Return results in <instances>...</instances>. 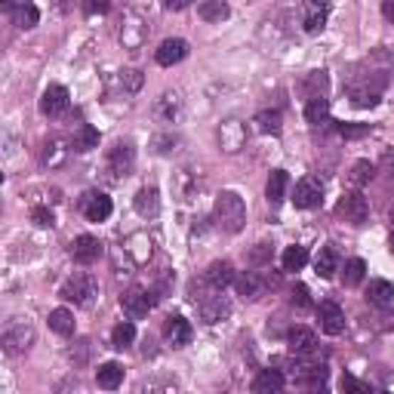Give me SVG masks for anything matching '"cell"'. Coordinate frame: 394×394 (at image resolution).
I'll return each instance as SVG.
<instances>
[{"label": "cell", "instance_id": "obj_1", "mask_svg": "<svg viewBox=\"0 0 394 394\" xmlns=\"http://www.w3.org/2000/svg\"><path fill=\"white\" fill-rule=\"evenodd\" d=\"M213 215H215V225L228 234H238L243 225H247V203L238 191H222L215 197V206H213Z\"/></svg>", "mask_w": 394, "mask_h": 394}, {"label": "cell", "instance_id": "obj_2", "mask_svg": "<svg viewBox=\"0 0 394 394\" xmlns=\"http://www.w3.org/2000/svg\"><path fill=\"white\" fill-rule=\"evenodd\" d=\"M4 351L9 358H18V354H25L28 348L34 345V326L28 317H13L6 326H4Z\"/></svg>", "mask_w": 394, "mask_h": 394}, {"label": "cell", "instance_id": "obj_3", "mask_svg": "<svg viewBox=\"0 0 394 394\" xmlns=\"http://www.w3.org/2000/svg\"><path fill=\"white\" fill-rule=\"evenodd\" d=\"M148 41V22L139 13H127L124 22H120V43L127 50H139Z\"/></svg>", "mask_w": 394, "mask_h": 394}, {"label": "cell", "instance_id": "obj_4", "mask_svg": "<svg viewBox=\"0 0 394 394\" xmlns=\"http://www.w3.org/2000/svg\"><path fill=\"white\" fill-rule=\"evenodd\" d=\"M154 299L157 296H151V293H145V289L133 287V289H127V293L120 296V308H124V314L129 317V321H142V317L148 314V308L154 305Z\"/></svg>", "mask_w": 394, "mask_h": 394}, {"label": "cell", "instance_id": "obj_5", "mask_svg": "<svg viewBox=\"0 0 394 394\" xmlns=\"http://www.w3.org/2000/svg\"><path fill=\"white\" fill-rule=\"evenodd\" d=\"M326 18H330V0H302V25L308 34L324 31Z\"/></svg>", "mask_w": 394, "mask_h": 394}, {"label": "cell", "instance_id": "obj_6", "mask_svg": "<svg viewBox=\"0 0 394 394\" xmlns=\"http://www.w3.org/2000/svg\"><path fill=\"white\" fill-rule=\"evenodd\" d=\"M92 296H96V284L87 275H74L62 284V299H68L74 305H87Z\"/></svg>", "mask_w": 394, "mask_h": 394}, {"label": "cell", "instance_id": "obj_7", "mask_svg": "<svg viewBox=\"0 0 394 394\" xmlns=\"http://www.w3.org/2000/svg\"><path fill=\"white\" fill-rule=\"evenodd\" d=\"M339 215H345V222H351V225H363L370 215V201L361 191H348L339 201Z\"/></svg>", "mask_w": 394, "mask_h": 394}, {"label": "cell", "instance_id": "obj_8", "mask_svg": "<svg viewBox=\"0 0 394 394\" xmlns=\"http://www.w3.org/2000/svg\"><path fill=\"white\" fill-rule=\"evenodd\" d=\"M194 305H197V314H201L203 324H219L231 314V302L225 296H203V299H197Z\"/></svg>", "mask_w": 394, "mask_h": 394}, {"label": "cell", "instance_id": "obj_9", "mask_svg": "<svg viewBox=\"0 0 394 394\" xmlns=\"http://www.w3.org/2000/svg\"><path fill=\"white\" fill-rule=\"evenodd\" d=\"M219 145H222V151H228V154H238L243 145H247V127L240 124V120H222V127H219Z\"/></svg>", "mask_w": 394, "mask_h": 394}, {"label": "cell", "instance_id": "obj_10", "mask_svg": "<svg viewBox=\"0 0 394 394\" xmlns=\"http://www.w3.org/2000/svg\"><path fill=\"white\" fill-rule=\"evenodd\" d=\"M324 201V188L317 179H299L296 182V191H293V203L299 206V210H314V206H321Z\"/></svg>", "mask_w": 394, "mask_h": 394}, {"label": "cell", "instance_id": "obj_11", "mask_svg": "<svg viewBox=\"0 0 394 394\" xmlns=\"http://www.w3.org/2000/svg\"><path fill=\"white\" fill-rule=\"evenodd\" d=\"M80 213L87 215L90 222H105L111 215V197L102 191H87L80 197Z\"/></svg>", "mask_w": 394, "mask_h": 394}, {"label": "cell", "instance_id": "obj_12", "mask_svg": "<svg viewBox=\"0 0 394 394\" xmlns=\"http://www.w3.org/2000/svg\"><path fill=\"white\" fill-rule=\"evenodd\" d=\"M68 90L59 87V83H53V87H46L43 90V96H41V111L46 117H62L65 111H68Z\"/></svg>", "mask_w": 394, "mask_h": 394}, {"label": "cell", "instance_id": "obj_13", "mask_svg": "<svg viewBox=\"0 0 394 394\" xmlns=\"http://www.w3.org/2000/svg\"><path fill=\"white\" fill-rule=\"evenodd\" d=\"M71 256L74 262H80V265H92V262L102 259V243L99 238H92V234H80V238L71 240Z\"/></svg>", "mask_w": 394, "mask_h": 394}, {"label": "cell", "instance_id": "obj_14", "mask_svg": "<svg viewBox=\"0 0 394 394\" xmlns=\"http://www.w3.org/2000/svg\"><path fill=\"white\" fill-rule=\"evenodd\" d=\"M133 164H136V148H133V142H117L108 151V170L115 173V176H129Z\"/></svg>", "mask_w": 394, "mask_h": 394}, {"label": "cell", "instance_id": "obj_15", "mask_svg": "<svg viewBox=\"0 0 394 394\" xmlns=\"http://www.w3.org/2000/svg\"><path fill=\"white\" fill-rule=\"evenodd\" d=\"M154 120L157 124H176L182 117V99L179 92H164L161 99H154Z\"/></svg>", "mask_w": 394, "mask_h": 394}, {"label": "cell", "instance_id": "obj_16", "mask_svg": "<svg viewBox=\"0 0 394 394\" xmlns=\"http://www.w3.org/2000/svg\"><path fill=\"white\" fill-rule=\"evenodd\" d=\"M287 342H289V351L299 354V358H314V351H317L314 333L305 330V326H293V330L287 333Z\"/></svg>", "mask_w": 394, "mask_h": 394}, {"label": "cell", "instance_id": "obj_17", "mask_svg": "<svg viewBox=\"0 0 394 394\" xmlns=\"http://www.w3.org/2000/svg\"><path fill=\"white\" fill-rule=\"evenodd\" d=\"M164 336H166V342L173 345V348H185V345L191 342V336H194V330H191V324L185 321V317H166V326H164Z\"/></svg>", "mask_w": 394, "mask_h": 394}, {"label": "cell", "instance_id": "obj_18", "mask_svg": "<svg viewBox=\"0 0 394 394\" xmlns=\"http://www.w3.org/2000/svg\"><path fill=\"white\" fill-rule=\"evenodd\" d=\"M185 55H188V43H185L182 37H170V41H164L161 46H157L154 59H157V65H164V68H170V65L182 62Z\"/></svg>", "mask_w": 394, "mask_h": 394}, {"label": "cell", "instance_id": "obj_19", "mask_svg": "<svg viewBox=\"0 0 394 394\" xmlns=\"http://www.w3.org/2000/svg\"><path fill=\"white\" fill-rule=\"evenodd\" d=\"M317 314H321V330L326 336H339L345 330V314H342V308L336 302H321Z\"/></svg>", "mask_w": 394, "mask_h": 394}, {"label": "cell", "instance_id": "obj_20", "mask_svg": "<svg viewBox=\"0 0 394 394\" xmlns=\"http://www.w3.org/2000/svg\"><path fill=\"white\" fill-rule=\"evenodd\" d=\"M206 284H210L213 289H225L228 284H234V265L228 259H215V262H210V268H206Z\"/></svg>", "mask_w": 394, "mask_h": 394}, {"label": "cell", "instance_id": "obj_21", "mask_svg": "<svg viewBox=\"0 0 394 394\" xmlns=\"http://www.w3.org/2000/svg\"><path fill=\"white\" fill-rule=\"evenodd\" d=\"M133 203H136V213L148 219V215H157V210H161V194H157L154 185H145V188H139Z\"/></svg>", "mask_w": 394, "mask_h": 394}, {"label": "cell", "instance_id": "obj_22", "mask_svg": "<svg viewBox=\"0 0 394 394\" xmlns=\"http://www.w3.org/2000/svg\"><path fill=\"white\" fill-rule=\"evenodd\" d=\"M127 252L133 256L136 265H145L148 259H151V238L148 234H129V240H127Z\"/></svg>", "mask_w": 394, "mask_h": 394}, {"label": "cell", "instance_id": "obj_23", "mask_svg": "<svg viewBox=\"0 0 394 394\" xmlns=\"http://www.w3.org/2000/svg\"><path fill=\"white\" fill-rule=\"evenodd\" d=\"M234 287H238V293L243 299H259L262 296V277L256 275V271H240L238 277H234Z\"/></svg>", "mask_w": 394, "mask_h": 394}, {"label": "cell", "instance_id": "obj_24", "mask_svg": "<svg viewBox=\"0 0 394 394\" xmlns=\"http://www.w3.org/2000/svg\"><path fill=\"white\" fill-rule=\"evenodd\" d=\"M287 185H289V176L287 170H275L268 176V185H265V197H268V203H284V197H287Z\"/></svg>", "mask_w": 394, "mask_h": 394}, {"label": "cell", "instance_id": "obj_25", "mask_svg": "<svg viewBox=\"0 0 394 394\" xmlns=\"http://www.w3.org/2000/svg\"><path fill=\"white\" fill-rule=\"evenodd\" d=\"M284 388V373L280 370H262L256 379H252V391L256 394H271Z\"/></svg>", "mask_w": 394, "mask_h": 394}, {"label": "cell", "instance_id": "obj_26", "mask_svg": "<svg viewBox=\"0 0 394 394\" xmlns=\"http://www.w3.org/2000/svg\"><path fill=\"white\" fill-rule=\"evenodd\" d=\"M96 382H99V388H108V391H115L120 382H124V367L120 363H102V367L96 370Z\"/></svg>", "mask_w": 394, "mask_h": 394}, {"label": "cell", "instance_id": "obj_27", "mask_svg": "<svg viewBox=\"0 0 394 394\" xmlns=\"http://www.w3.org/2000/svg\"><path fill=\"white\" fill-rule=\"evenodd\" d=\"M314 271L324 280H330L336 271H339V259H336V250L333 247H321V252H317V259H314Z\"/></svg>", "mask_w": 394, "mask_h": 394}, {"label": "cell", "instance_id": "obj_28", "mask_svg": "<svg viewBox=\"0 0 394 394\" xmlns=\"http://www.w3.org/2000/svg\"><path fill=\"white\" fill-rule=\"evenodd\" d=\"M391 299H394V287L388 284V280H370V287H367V302L388 308Z\"/></svg>", "mask_w": 394, "mask_h": 394}, {"label": "cell", "instance_id": "obj_29", "mask_svg": "<svg viewBox=\"0 0 394 394\" xmlns=\"http://www.w3.org/2000/svg\"><path fill=\"white\" fill-rule=\"evenodd\" d=\"M228 4L225 0H203L201 6H197V16L203 18V22H225L228 18Z\"/></svg>", "mask_w": 394, "mask_h": 394}, {"label": "cell", "instance_id": "obj_30", "mask_svg": "<svg viewBox=\"0 0 394 394\" xmlns=\"http://www.w3.org/2000/svg\"><path fill=\"white\" fill-rule=\"evenodd\" d=\"M326 115H330V102H326V96H314V99H308V105H305V120L312 127H321Z\"/></svg>", "mask_w": 394, "mask_h": 394}, {"label": "cell", "instance_id": "obj_31", "mask_svg": "<svg viewBox=\"0 0 394 394\" xmlns=\"http://www.w3.org/2000/svg\"><path fill=\"white\" fill-rule=\"evenodd\" d=\"M50 330L59 336H74V314L68 308H53L50 312Z\"/></svg>", "mask_w": 394, "mask_h": 394}, {"label": "cell", "instance_id": "obj_32", "mask_svg": "<svg viewBox=\"0 0 394 394\" xmlns=\"http://www.w3.org/2000/svg\"><path fill=\"white\" fill-rule=\"evenodd\" d=\"M71 148H74V151H92V148H99V129H92V127L83 124L78 133H74Z\"/></svg>", "mask_w": 394, "mask_h": 394}, {"label": "cell", "instance_id": "obj_33", "mask_svg": "<svg viewBox=\"0 0 394 394\" xmlns=\"http://www.w3.org/2000/svg\"><path fill=\"white\" fill-rule=\"evenodd\" d=\"M284 271H302L305 268V262H308V250L305 247H299V243H293V247H287L284 250Z\"/></svg>", "mask_w": 394, "mask_h": 394}, {"label": "cell", "instance_id": "obj_34", "mask_svg": "<svg viewBox=\"0 0 394 394\" xmlns=\"http://www.w3.org/2000/svg\"><path fill=\"white\" fill-rule=\"evenodd\" d=\"M256 127L262 129V133L277 136L280 129H284V117H280V111H259V115H256Z\"/></svg>", "mask_w": 394, "mask_h": 394}, {"label": "cell", "instance_id": "obj_35", "mask_svg": "<svg viewBox=\"0 0 394 394\" xmlns=\"http://www.w3.org/2000/svg\"><path fill=\"white\" fill-rule=\"evenodd\" d=\"M326 367H321V363H312V367H305L302 373H299V382H302L305 388H321L324 382H326Z\"/></svg>", "mask_w": 394, "mask_h": 394}, {"label": "cell", "instance_id": "obj_36", "mask_svg": "<svg viewBox=\"0 0 394 394\" xmlns=\"http://www.w3.org/2000/svg\"><path fill=\"white\" fill-rule=\"evenodd\" d=\"M363 275H367V262L363 259H348L345 262V271H342V280H345V287H358Z\"/></svg>", "mask_w": 394, "mask_h": 394}, {"label": "cell", "instance_id": "obj_37", "mask_svg": "<svg viewBox=\"0 0 394 394\" xmlns=\"http://www.w3.org/2000/svg\"><path fill=\"white\" fill-rule=\"evenodd\" d=\"M136 342V326L124 321V324H117L115 330H111V345L115 348H127V345H133Z\"/></svg>", "mask_w": 394, "mask_h": 394}, {"label": "cell", "instance_id": "obj_38", "mask_svg": "<svg viewBox=\"0 0 394 394\" xmlns=\"http://www.w3.org/2000/svg\"><path fill=\"white\" fill-rule=\"evenodd\" d=\"M37 22H41V13H37L34 4H22L16 9V25L25 28V31H31V28H37Z\"/></svg>", "mask_w": 394, "mask_h": 394}, {"label": "cell", "instance_id": "obj_39", "mask_svg": "<svg viewBox=\"0 0 394 394\" xmlns=\"http://www.w3.org/2000/svg\"><path fill=\"white\" fill-rule=\"evenodd\" d=\"M373 173H376V166H373L370 161H358V164L351 166V176H348V179H351L354 188H363V185L373 179Z\"/></svg>", "mask_w": 394, "mask_h": 394}, {"label": "cell", "instance_id": "obj_40", "mask_svg": "<svg viewBox=\"0 0 394 394\" xmlns=\"http://www.w3.org/2000/svg\"><path fill=\"white\" fill-rule=\"evenodd\" d=\"M326 71H312L305 78V92H308V99H314V96H326Z\"/></svg>", "mask_w": 394, "mask_h": 394}, {"label": "cell", "instance_id": "obj_41", "mask_svg": "<svg viewBox=\"0 0 394 394\" xmlns=\"http://www.w3.org/2000/svg\"><path fill=\"white\" fill-rule=\"evenodd\" d=\"M176 188H179L182 201H191V197H194V188H197V176H194V170H179V176H176Z\"/></svg>", "mask_w": 394, "mask_h": 394}, {"label": "cell", "instance_id": "obj_42", "mask_svg": "<svg viewBox=\"0 0 394 394\" xmlns=\"http://www.w3.org/2000/svg\"><path fill=\"white\" fill-rule=\"evenodd\" d=\"M351 102H354L358 108H373V105H379V90L354 87V90H351Z\"/></svg>", "mask_w": 394, "mask_h": 394}, {"label": "cell", "instance_id": "obj_43", "mask_svg": "<svg viewBox=\"0 0 394 394\" xmlns=\"http://www.w3.org/2000/svg\"><path fill=\"white\" fill-rule=\"evenodd\" d=\"M65 154H68V148H62V142H46L43 145V164L46 166H59L65 161Z\"/></svg>", "mask_w": 394, "mask_h": 394}, {"label": "cell", "instance_id": "obj_44", "mask_svg": "<svg viewBox=\"0 0 394 394\" xmlns=\"http://www.w3.org/2000/svg\"><path fill=\"white\" fill-rule=\"evenodd\" d=\"M120 87H124V92H136L139 87H142V74H139L136 68H127L124 74H120Z\"/></svg>", "mask_w": 394, "mask_h": 394}, {"label": "cell", "instance_id": "obj_45", "mask_svg": "<svg viewBox=\"0 0 394 394\" xmlns=\"http://www.w3.org/2000/svg\"><path fill=\"white\" fill-rule=\"evenodd\" d=\"M367 133H370V124H339L342 139H363Z\"/></svg>", "mask_w": 394, "mask_h": 394}, {"label": "cell", "instance_id": "obj_46", "mask_svg": "<svg viewBox=\"0 0 394 394\" xmlns=\"http://www.w3.org/2000/svg\"><path fill=\"white\" fill-rule=\"evenodd\" d=\"M31 219H34V225H41V228H53L55 225V215H53V210H46V206H34Z\"/></svg>", "mask_w": 394, "mask_h": 394}, {"label": "cell", "instance_id": "obj_47", "mask_svg": "<svg viewBox=\"0 0 394 394\" xmlns=\"http://www.w3.org/2000/svg\"><path fill=\"white\" fill-rule=\"evenodd\" d=\"M293 305H299V308H312V299H308V287L299 284V287L293 289Z\"/></svg>", "mask_w": 394, "mask_h": 394}, {"label": "cell", "instance_id": "obj_48", "mask_svg": "<svg viewBox=\"0 0 394 394\" xmlns=\"http://www.w3.org/2000/svg\"><path fill=\"white\" fill-rule=\"evenodd\" d=\"M170 145H176V139H173V136H157V139H154V148H157V154H170V151H173Z\"/></svg>", "mask_w": 394, "mask_h": 394}, {"label": "cell", "instance_id": "obj_49", "mask_svg": "<svg viewBox=\"0 0 394 394\" xmlns=\"http://www.w3.org/2000/svg\"><path fill=\"white\" fill-rule=\"evenodd\" d=\"M342 391H367V385L354 376H342Z\"/></svg>", "mask_w": 394, "mask_h": 394}, {"label": "cell", "instance_id": "obj_50", "mask_svg": "<svg viewBox=\"0 0 394 394\" xmlns=\"http://www.w3.org/2000/svg\"><path fill=\"white\" fill-rule=\"evenodd\" d=\"M271 256V243H256V250H252V262H265Z\"/></svg>", "mask_w": 394, "mask_h": 394}, {"label": "cell", "instance_id": "obj_51", "mask_svg": "<svg viewBox=\"0 0 394 394\" xmlns=\"http://www.w3.org/2000/svg\"><path fill=\"white\" fill-rule=\"evenodd\" d=\"M87 13H90V16L108 13V0H87Z\"/></svg>", "mask_w": 394, "mask_h": 394}, {"label": "cell", "instance_id": "obj_52", "mask_svg": "<svg viewBox=\"0 0 394 394\" xmlns=\"http://www.w3.org/2000/svg\"><path fill=\"white\" fill-rule=\"evenodd\" d=\"M382 16H385L388 22H394V0H382Z\"/></svg>", "mask_w": 394, "mask_h": 394}, {"label": "cell", "instance_id": "obj_53", "mask_svg": "<svg viewBox=\"0 0 394 394\" xmlns=\"http://www.w3.org/2000/svg\"><path fill=\"white\" fill-rule=\"evenodd\" d=\"M188 4H191V0H164V6H166V9H185Z\"/></svg>", "mask_w": 394, "mask_h": 394}, {"label": "cell", "instance_id": "obj_54", "mask_svg": "<svg viewBox=\"0 0 394 394\" xmlns=\"http://www.w3.org/2000/svg\"><path fill=\"white\" fill-rule=\"evenodd\" d=\"M391 250H394V213H391Z\"/></svg>", "mask_w": 394, "mask_h": 394}, {"label": "cell", "instance_id": "obj_55", "mask_svg": "<svg viewBox=\"0 0 394 394\" xmlns=\"http://www.w3.org/2000/svg\"><path fill=\"white\" fill-rule=\"evenodd\" d=\"M0 4H4L6 9H13V4H16V0H0Z\"/></svg>", "mask_w": 394, "mask_h": 394}]
</instances>
